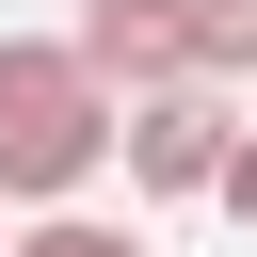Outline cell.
<instances>
[{
	"label": "cell",
	"mask_w": 257,
	"mask_h": 257,
	"mask_svg": "<svg viewBox=\"0 0 257 257\" xmlns=\"http://www.w3.org/2000/svg\"><path fill=\"white\" fill-rule=\"evenodd\" d=\"M209 209H225V225H257V128L225 145V193H209Z\"/></svg>",
	"instance_id": "8992f818"
},
{
	"label": "cell",
	"mask_w": 257,
	"mask_h": 257,
	"mask_svg": "<svg viewBox=\"0 0 257 257\" xmlns=\"http://www.w3.org/2000/svg\"><path fill=\"white\" fill-rule=\"evenodd\" d=\"M0 257H16V225H0Z\"/></svg>",
	"instance_id": "52a82bcc"
},
{
	"label": "cell",
	"mask_w": 257,
	"mask_h": 257,
	"mask_svg": "<svg viewBox=\"0 0 257 257\" xmlns=\"http://www.w3.org/2000/svg\"><path fill=\"white\" fill-rule=\"evenodd\" d=\"M112 96H161V80H193V0H80V32H64Z\"/></svg>",
	"instance_id": "3957f363"
},
{
	"label": "cell",
	"mask_w": 257,
	"mask_h": 257,
	"mask_svg": "<svg viewBox=\"0 0 257 257\" xmlns=\"http://www.w3.org/2000/svg\"><path fill=\"white\" fill-rule=\"evenodd\" d=\"M112 80L64 48V32H0V209H80L96 161H112Z\"/></svg>",
	"instance_id": "6da1fadb"
},
{
	"label": "cell",
	"mask_w": 257,
	"mask_h": 257,
	"mask_svg": "<svg viewBox=\"0 0 257 257\" xmlns=\"http://www.w3.org/2000/svg\"><path fill=\"white\" fill-rule=\"evenodd\" d=\"M16 257H145V225H112V209H32Z\"/></svg>",
	"instance_id": "277c9868"
},
{
	"label": "cell",
	"mask_w": 257,
	"mask_h": 257,
	"mask_svg": "<svg viewBox=\"0 0 257 257\" xmlns=\"http://www.w3.org/2000/svg\"><path fill=\"white\" fill-rule=\"evenodd\" d=\"M193 80H257V0H193Z\"/></svg>",
	"instance_id": "5b68a950"
},
{
	"label": "cell",
	"mask_w": 257,
	"mask_h": 257,
	"mask_svg": "<svg viewBox=\"0 0 257 257\" xmlns=\"http://www.w3.org/2000/svg\"><path fill=\"white\" fill-rule=\"evenodd\" d=\"M225 145H241L225 80H161V96H128V112H112V161H128V193H145V209H209V193H225Z\"/></svg>",
	"instance_id": "7a4b0ae2"
}]
</instances>
